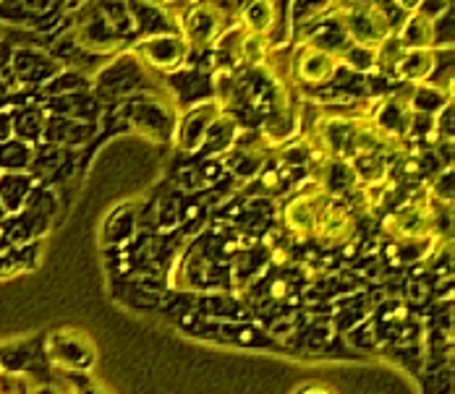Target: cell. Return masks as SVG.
I'll return each mask as SVG.
<instances>
[{
  "label": "cell",
  "instance_id": "obj_1",
  "mask_svg": "<svg viewBox=\"0 0 455 394\" xmlns=\"http://www.w3.org/2000/svg\"><path fill=\"white\" fill-rule=\"evenodd\" d=\"M230 13L215 0L191 3L179 13V35L188 50H207L228 35Z\"/></svg>",
  "mask_w": 455,
  "mask_h": 394
},
{
  "label": "cell",
  "instance_id": "obj_2",
  "mask_svg": "<svg viewBox=\"0 0 455 394\" xmlns=\"http://www.w3.org/2000/svg\"><path fill=\"white\" fill-rule=\"evenodd\" d=\"M364 115H322L312 133V157L348 162L359 152Z\"/></svg>",
  "mask_w": 455,
  "mask_h": 394
},
{
  "label": "cell",
  "instance_id": "obj_3",
  "mask_svg": "<svg viewBox=\"0 0 455 394\" xmlns=\"http://www.w3.org/2000/svg\"><path fill=\"white\" fill-rule=\"evenodd\" d=\"M335 21L346 32L351 44L359 47H379L390 35L393 24L382 5H340L335 8Z\"/></svg>",
  "mask_w": 455,
  "mask_h": 394
},
{
  "label": "cell",
  "instance_id": "obj_4",
  "mask_svg": "<svg viewBox=\"0 0 455 394\" xmlns=\"http://www.w3.org/2000/svg\"><path fill=\"white\" fill-rule=\"evenodd\" d=\"M364 118L377 131L385 133L390 141H395L401 146L411 136L413 123H416V113L411 110L409 97H403V94H385V97L374 99Z\"/></svg>",
  "mask_w": 455,
  "mask_h": 394
},
{
  "label": "cell",
  "instance_id": "obj_5",
  "mask_svg": "<svg viewBox=\"0 0 455 394\" xmlns=\"http://www.w3.org/2000/svg\"><path fill=\"white\" fill-rule=\"evenodd\" d=\"M188 47L183 43L179 32H157V35H147L134 44V55L139 60L157 71V74H173L179 71L186 58H188Z\"/></svg>",
  "mask_w": 455,
  "mask_h": 394
},
{
  "label": "cell",
  "instance_id": "obj_6",
  "mask_svg": "<svg viewBox=\"0 0 455 394\" xmlns=\"http://www.w3.org/2000/svg\"><path fill=\"white\" fill-rule=\"evenodd\" d=\"M340 68V55L324 44L301 43L293 55V79L304 87H324L335 79Z\"/></svg>",
  "mask_w": 455,
  "mask_h": 394
},
{
  "label": "cell",
  "instance_id": "obj_7",
  "mask_svg": "<svg viewBox=\"0 0 455 394\" xmlns=\"http://www.w3.org/2000/svg\"><path fill=\"white\" fill-rule=\"evenodd\" d=\"M435 230V215L429 209V201H411L406 207H401L393 217L385 222V232L395 240H429Z\"/></svg>",
  "mask_w": 455,
  "mask_h": 394
},
{
  "label": "cell",
  "instance_id": "obj_8",
  "mask_svg": "<svg viewBox=\"0 0 455 394\" xmlns=\"http://www.w3.org/2000/svg\"><path fill=\"white\" fill-rule=\"evenodd\" d=\"M327 196L322 193L315 183V191L312 193H299L293 196L285 209H283V225L288 227L291 235H296L299 240H307L315 235V225H317L319 212L324 207Z\"/></svg>",
  "mask_w": 455,
  "mask_h": 394
},
{
  "label": "cell",
  "instance_id": "obj_9",
  "mask_svg": "<svg viewBox=\"0 0 455 394\" xmlns=\"http://www.w3.org/2000/svg\"><path fill=\"white\" fill-rule=\"evenodd\" d=\"M354 232H356L354 212L346 204L327 199L322 212H319L312 238L319 240V243H324V246H340V243H348L354 238Z\"/></svg>",
  "mask_w": 455,
  "mask_h": 394
},
{
  "label": "cell",
  "instance_id": "obj_10",
  "mask_svg": "<svg viewBox=\"0 0 455 394\" xmlns=\"http://www.w3.org/2000/svg\"><path fill=\"white\" fill-rule=\"evenodd\" d=\"M437 68V50L435 47H424V50H403L398 55V60L393 63L390 74L393 79L398 82H406V84H427L432 79Z\"/></svg>",
  "mask_w": 455,
  "mask_h": 394
},
{
  "label": "cell",
  "instance_id": "obj_11",
  "mask_svg": "<svg viewBox=\"0 0 455 394\" xmlns=\"http://www.w3.org/2000/svg\"><path fill=\"white\" fill-rule=\"evenodd\" d=\"M435 16L427 11H413L406 13L401 27L393 29V40L401 44L403 50H424V47H435Z\"/></svg>",
  "mask_w": 455,
  "mask_h": 394
},
{
  "label": "cell",
  "instance_id": "obj_12",
  "mask_svg": "<svg viewBox=\"0 0 455 394\" xmlns=\"http://www.w3.org/2000/svg\"><path fill=\"white\" fill-rule=\"evenodd\" d=\"M277 27V0H246L238 13V29L273 37Z\"/></svg>",
  "mask_w": 455,
  "mask_h": 394
},
{
  "label": "cell",
  "instance_id": "obj_13",
  "mask_svg": "<svg viewBox=\"0 0 455 394\" xmlns=\"http://www.w3.org/2000/svg\"><path fill=\"white\" fill-rule=\"evenodd\" d=\"M218 118V102H204L194 110H188L183 115L181 129H179V141H181L183 149H196L204 136L210 131V126L215 123Z\"/></svg>",
  "mask_w": 455,
  "mask_h": 394
},
{
  "label": "cell",
  "instance_id": "obj_14",
  "mask_svg": "<svg viewBox=\"0 0 455 394\" xmlns=\"http://www.w3.org/2000/svg\"><path fill=\"white\" fill-rule=\"evenodd\" d=\"M348 168L359 185H379L387 183V154L362 149L348 160Z\"/></svg>",
  "mask_w": 455,
  "mask_h": 394
},
{
  "label": "cell",
  "instance_id": "obj_15",
  "mask_svg": "<svg viewBox=\"0 0 455 394\" xmlns=\"http://www.w3.org/2000/svg\"><path fill=\"white\" fill-rule=\"evenodd\" d=\"M273 50V37L267 35H254V32H241L238 29V55L249 66H265Z\"/></svg>",
  "mask_w": 455,
  "mask_h": 394
},
{
  "label": "cell",
  "instance_id": "obj_16",
  "mask_svg": "<svg viewBox=\"0 0 455 394\" xmlns=\"http://www.w3.org/2000/svg\"><path fill=\"white\" fill-rule=\"evenodd\" d=\"M340 66H348L354 71H377V50L374 47H359L351 44L340 55Z\"/></svg>",
  "mask_w": 455,
  "mask_h": 394
},
{
  "label": "cell",
  "instance_id": "obj_17",
  "mask_svg": "<svg viewBox=\"0 0 455 394\" xmlns=\"http://www.w3.org/2000/svg\"><path fill=\"white\" fill-rule=\"evenodd\" d=\"M403 13H413V11H421V5H424V0H393Z\"/></svg>",
  "mask_w": 455,
  "mask_h": 394
},
{
  "label": "cell",
  "instance_id": "obj_18",
  "mask_svg": "<svg viewBox=\"0 0 455 394\" xmlns=\"http://www.w3.org/2000/svg\"><path fill=\"white\" fill-rule=\"evenodd\" d=\"M348 5H382V0H346Z\"/></svg>",
  "mask_w": 455,
  "mask_h": 394
}]
</instances>
